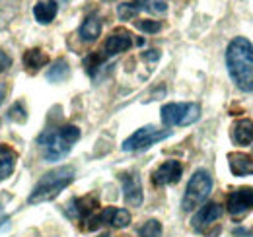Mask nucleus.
Returning <instances> with one entry per match:
<instances>
[{
  "instance_id": "f257e3e1",
  "label": "nucleus",
  "mask_w": 253,
  "mask_h": 237,
  "mask_svg": "<svg viewBox=\"0 0 253 237\" xmlns=\"http://www.w3.org/2000/svg\"><path fill=\"white\" fill-rule=\"evenodd\" d=\"M226 66L232 82L242 91H253V45L246 37H236L226 49Z\"/></svg>"
},
{
  "instance_id": "f03ea898",
  "label": "nucleus",
  "mask_w": 253,
  "mask_h": 237,
  "mask_svg": "<svg viewBox=\"0 0 253 237\" xmlns=\"http://www.w3.org/2000/svg\"><path fill=\"white\" fill-rule=\"evenodd\" d=\"M80 138V128L74 124H64L61 128H47L37 136V144L43 148L45 161H57L72 150Z\"/></svg>"
},
{
  "instance_id": "7ed1b4c3",
  "label": "nucleus",
  "mask_w": 253,
  "mask_h": 237,
  "mask_svg": "<svg viewBox=\"0 0 253 237\" xmlns=\"http://www.w3.org/2000/svg\"><path fill=\"white\" fill-rule=\"evenodd\" d=\"M72 181H74V167H70V165H63L53 171H47L33 187L28 202L30 204L49 202V200L57 198Z\"/></svg>"
},
{
  "instance_id": "20e7f679",
  "label": "nucleus",
  "mask_w": 253,
  "mask_h": 237,
  "mask_svg": "<svg viewBox=\"0 0 253 237\" xmlns=\"http://www.w3.org/2000/svg\"><path fill=\"white\" fill-rule=\"evenodd\" d=\"M211 193H212V177H211V173L205 171V169H197L193 173V177L189 179V183H187V189H185V195H183V200H181V208L185 212L199 208L209 198Z\"/></svg>"
},
{
  "instance_id": "39448f33",
  "label": "nucleus",
  "mask_w": 253,
  "mask_h": 237,
  "mask_svg": "<svg viewBox=\"0 0 253 237\" xmlns=\"http://www.w3.org/2000/svg\"><path fill=\"white\" fill-rule=\"evenodd\" d=\"M201 117L197 103H168L162 107V122L166 126H187Z\"/></svg>"
},
{
  "instance_id": "423d86ee",
  "label": "nucleus",
  "mask_w": 253,
  "mask_h": 237,
  "mask_svg": "<svg viewBox=\"0 0 253 237\" xmlns=\"http://www.w3.org/2000/svg\"><path fill=\"white\" fill-rule=\"evenodd\" d=\"M169 136H171V130H160L156 126L148 124V126H142L136 132H132L123 142L121 148L125 152H142V150H148L150 146L158 144V142L169 138Z\"/></svg>"
},
{
  "instance_id": "0eeeda50",
  "label": "nucleus",
  "mask_w": 253,
  "mask_h": 237,
  "mask_svg": "<svg viewBox=\"0 0 253 237\" xmlns=\"http://www.w3.org/2000/svg\"><path fill=\"white\" fill-rule=\"evenodd\" d=\"M220 216H222L220 204H216V202H209V204L201 206L197 212H195V216H193V220H191V228H193L195 232L203 234V232H207V230H209Z\"/></svg>"
},
{
  "instance_id": "6e6552de",
  "label": "nucleus",
  "mask_w": 253,
  "mask_h": 237,
  "mask_svg": "<svg viewBox=\"0 0 253 237\" xmlns=\"http://www.w3.org/2000/svg\"><path fill=\"white\" fill-rule=\"evenodd\" d=\"M253 208V189L252 187H242L228 197V212L236 218L248 214Z\"/></svg>"
},
{
  "instance_id": "1a4fd4ad",
  "label": "nucleus",
  "mask_w": 253,
  "mask_h": 237,
  "mask_svg": "<svg viewBox=\"0 0 253 237\" xmlns=\"http://www.w3.org/2000/svg\"><path fill=\"white\" fill-rule=\"evenodd\" d=\"M181 173H183V167L177 159H168L160 165L158 169L152 173V183L158 185V187H164V185H175L179 179H181Z\"/></svg>"
},
{
  "instance_id": "9d476101",
  "label": "nucleus",
  "mask_w": 253,
  "mask_h": 237,
  "mask_svg": "<svg viewBox=\"0 0 253 237\" xmlns=\"http://www.w3.org/2000/svg\"><path fill=\"white\" fill-rule=\"evenodd\" d=\"M121 185H123V197L128 206H140L142 204V183L136 173H125L121 175Z\"/></svg>"
},
{
  "instance_id": "9b49d317",
  "label": "nucleus",
  "mask_w": 253,
  "mask_h": 237,
  "mask_svg": "<svg viewBox=\"0 0 253 237\" xmlns=\"http://www.w3.org/2000/svg\"><path fill=\"white\" fill-rule=\"evenodd\" d=\"M130 45H132V37H130L128 31L126 30L113 31V33L107 37L105 47H103L105 57H115V55H119V53H125V51L130 49Z\"/></svg>"
},
{
  "instance_id": "f8f14e48",
  "label": "nucleus",
  "mask_w": 253,
  "mask_h": 237,
  "mask_svg": "<svg viewBox=\"0 0 253 237\" xmlns=\"http://www.w3.org/2000/svg\"><path fill=\"white\" fill-rule=\"evenodd\" d=\"M97 200L94 197H84V198H74L68 202V216L78 218V220H86L90 218L94 212H97Z\"/></svg>"
},
{
  "instance_id": "ddd939ff",
  "label": "nucleus",
  "mask_w": 253,
  "mask_h": 237,
  "mask_svg": "<svg viewBox=\"0 0 253 237\" xmlns=\"http://www.w3.org/2000/svg\"><path fill=\"white\" fill-rule=\"evenodd\" d=\"M228 163L234 175L238 177H246V175H253V158L242 152H234L228 156Z\"/></svg>"
},
{
  "instance_id": "4468645a",
  "label": "nucleus",
  "mask_w": 253,
  "mask_h": 237,
  "mask_svg": "<svg viewBox=\"0 0 253 237\" xmlns=\"http://www.w3.org/2000/svg\"><path fill=\"white\" fill-rule=\"evenodd\" d=\"M78 35L84 43H94L95 39L101 35V18L95 12L86 16V20L82 22V26L78 30Z\"/></svg>"
},
{
  "instance_id": "2eb2a0df",
  "label": "nucleus",
  "mask_w": 253,
  "mask_h": 237,
  "mask_svg": "<svg viewBox=\"0 0 253 237\" xmlns=\"http://www.w3.org/2000/svg\"><path fill=\"white\" fill-rule=\"evenodd\" d=\"M232 138L238 146H248L253 140V120L252 118H240L232 126Z\"/></svg>"
},
{
  "instance_id": "dca6fc26",
  "label": "nucleus",
  "mask_w": 253,
  "mask_h": 237,
  "mask_svg": "<svg viewBox=\"0 0 253 237\" xmlns=\"http://www.w3.org/2000/svg\"><path fill=\"white\" fill-rule=\"evenodd\" d=\"M57 12H59V6H57L55 0H39V2H35V6H33V16H35V20H37L39 24H43V26L51 24V22L55 20Z\"/></svg>"
},
{
  "instance_id": "f3484780",
  "label": "nucleus",
  "mask_w": 253,
  "mask_h": 237,
  "mask_svg": "<svg viewBox=\"0 0 253 237\" xmlns=\"http://www.w3.org/2000/svg\"><path fill=\"white\" fill-rule=\"evenodd\" d=\"M18 161V154L16 150H12L10 146H0V181L8 179L12 175L14 167Z\"/></svg>"
},
{
  "instance_id": "a211bd4d",
  "label": "nucleus",
  "mask_w": 253,
  "mask_h": 237,
  "mask_svg": "<svg viewBox=\"0 0 253 237\" xmlns=\"http://www.w3.org/2000/svg\"><path fill=\"white\" fill-rule=\"evenodd\" d=\"M146 10L148 12V0H132V2H123L117 8V14L121 20H132L138 12Z\"/></svg>"
},
{
  "instance_id": "6ab92c4d",
  "label": "nucleus",
  "mask_w": 253,
  "mask_h": 237,
  "mask_svg": "<svg viewBox=\"0 0 253 237\" xmlns=\"http://www.w3.org/2000/svg\"><path fill=\"white\" fill-rule=\"evenodd\" d=\"M47 62H49V57H47L41 49H30V51L24 53V64H26L32 72L39 70V68L45 66Z\"/></svg>"
},
{
  "instance_id": "aec40b11",
  "label": "nucleus",
  "mask_w": 253,
  "mask_h": 237,
  "mask_svg": "<svg viewBox=\"0 0 253 237\" xmlns=\"http://www.w3.org/2000/svg\"><path fill=\"white\" fill-rule=\"evenodd\" d=\"M68 74H70L68 62L64 59H59V60H55V64L49 68L47 80H49V82H64V80L68 78Z\"/></svg>"
},
{
  "instance_id": "412c9836",
  "label": "nucleus",
  "mask_w": 253,
  "mask_h": 237,
  "mask_svg": "<svg viewBox=\"0 0 253 237\" xmlns=\"http://www.w3.org/2000/svg\"><path fill=\"white\" fill-rule=\"evenodd\" d=\"M140 236L142 237H162V224L158 220H148L142 228H140Z\"/></svg>"
},
{
  "instance_id": "4be33fe9",
  "label": "nucleus",
  "mask_w": 253,
  "mask_h": 237,
  "mask_svg": "<svg viewBox=\"0 0 253 237\" xmlns=\"http://www.w3.org/2000/svg\"><path fill=\"white\" fill-rule=\"evenodd\" d=\"M101 64H103V55H95V53L94 55H88L86 60H84V68L88 70L90 76H94L95 70H97Z\"/></svg>"
},
{
  "instance_id": "5701e85b",
  "label": "nucleus",
  "mask_w": 253,
  "mask_h": 237,
  "mask_svg": "<svg viewBox=\"0 0 253 237\" xmlns=\"http://www.w3.org/2000/svg\"><path fill=\"white\" fill-rule=\"evenodd\" d=\"M136 28L144 33H156L162 30V24L156 20H140V22H136Z\"/></svg>"
},
{
  "instance_id": "b1692460",
  "label": "nucleus",
  "mask_w": 253,
  "mask_h": 237,
  "mask_svg": "<svg viewBox=\"0 0 253 237\" xmlns=\"http://www.w3.org/2000/svg\"><path fill=\"white\" fill-rule=\"evenodd\" d=\"M168 10L166 0H148V12L152 14H164Z\"/></svg>"
},
{
  "instance_id": "393cba45",
  "label": "nucleus",
  "mask_w": 253,
  "mask_h": 237,
  "mask_svg": "<svg viewBox=\"0 0 253 237\" xmlns=\"http://www.w3.org/2000/svg\"><path fill=\"white\" fill-rule=\"evenodd\" d=\"M12 64V60H10V57L4 53V51H0V70H6L8 66Z\"/></svg>"
},
{
  "instance_id": "a878e982",
  "label": "nucleus",
  "mask_w": 253,
  "mask_h": 237,
  "mask_svg": "<svg viewBox=\"0 0 253 237\" xmlns=\"http://www.w3.org/2000/svg\"><path fill=\"white\" fill-rule=\"evenodd\" d=\"M144 59H146V60H158L160 59V53H158V51H152V53H144Z\"/></svg>"
},
{
  "instance_id": "bb28decb",
  "label": "nucleus",
  "mask_w": 253,
  "mask_h": 237,
  "mask_svg": "<svg viewBox=\"0 0 253 237\" xmlns=\"http://www.w3.org/2000/svg\"><path fill=\"white\" fill-rule=\"evenodd\" d=\"M4 97H6V86H4V84H0V105H2Z\"/></svg>"
},
{
  "instance_id": "cd10ccee",
  "label": "nucleus",
  "mask_w": 253,
  "mask_h": 237,
  "mask_svg": "<svg viewBox=\"0 0 253 237\" xmlns=\"http://www.w3.org/2000/svg\"><path fill=\"white\" fill-rule=\"evenodd\" d=\"M0 218H2V204H0Z\"/></svg>"
}]
</instances>
